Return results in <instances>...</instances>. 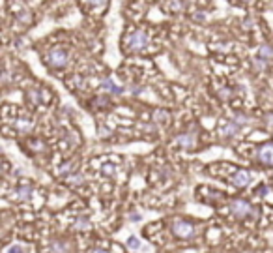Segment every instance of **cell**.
<instances>
[{
    "mask_svg": "<svg viewBox=\"0 0 273 253\" xmlns=\"http://www.w3.org/2000/svg\"><path fill=\"white\" fill-rule=\"evenodd\" d=\"M142 220V214H138V212H131L129 214V222H140Z\"/></svg>",
    "mask_w": 273,
    "mask_h": 253,
    "instance_id": "7402d4cb",
    "label": "cell"
},
{
    "mask_svg": "<svg viewBox=\"0 0 273 253\" xmlns=\"http://www.w3.org/2000/svg\"><path fill=\"white\" fill-rule=\"evenodd\" d=\"M15 127H17V131H21V133H28L32 129V118H21V120L15 124Z\"/></svg>",
    "mask_w": 273,
    "mask_h": 253,
    "instance_id": "5bb4252c",
    "label": "cell"
},
{
    "mask_svg": "<svg viewBox=\"0 0 273 253\" xmlns=\"http://www.w3.org/2000/svg\"><path fill=\"white\" fill-rule=\"evenodd\" d=\"M230 212L238 218V220H247L254 214V208L251 206V202L245 199H234L230 202Z\"/></svg>",
    "mask_w": 273,
    "mask_h": 253,
    "instance_id": "7a4b0ae2",
    "label": "cell"
},
{
    "mask_svg": "<svg viewBox=\"0 0 273 253\" xmlns=\"http://www.w3.org/2000/svg\"><path fill=\"white\" fill-rule=\"evenodd\" d=\"M127 248H129L131 252H136V250L142 248V244H140V240H138L136 236H129V238H127Z\"/></svg>",
    "mask_w": 273,
    "mask_h": 253,
    "instance_id": "2e32d148",
    "label": "cell"
},
{
    "mask_svg": "<svg viewBox=\"0 0 273 253\" xmlns=\"http://www.w3.org/2000/svg\"><path fill=\"white\" fill-rule=\"evenodd\" d=\"M219 96H221V98H230L232 92L228 90V88H221V90H219Z\"/></svg>",
    "mask_w": 273,
    "mask_h": 253,
    "instance_id": "cb8c5ba5",
    "label": "cell"
},
{
    "mask_svg": "<svg viewBox=\"0 0 273 253\" xmlns=\"http://www.w3.org/2000/svg\"><path fill=\"white\" fill-rule=\"evenodd\" d=\"M68 182L71 184V186H83L84 182V175H81V173H71L69 177H68Z\"/></svg>",
    "mask_w": 273,
    "mask_h": 253,
    "instance_id": "9a60e30c",
    "label": "cell"
},
{
    "mask_svg": "<svg viewBox=\"0 0 273 253\" xmlns=\"http://www.w3.org/2000/svg\"><path fill=\"white\" fill-rule=\"evenodd\" d=\"M24 252H26V250L23 248L21 244H13V246H10L4 253H24Z\"/></svg>",
    "mask_w": 273,
    "mask_h": 253,
    "instance_id": "d6986e66",
    "label": "cell"
},
{
    "mask_svg": "<svg viewBox=\"0 0 273 253\" xmlns=\"http://www.w3.org/2000/svg\"><path fill=\"white\" fill-rule=\"evenodd\" d=\"M232 120H234V122H236V124H238L240 127L247 126V124H251V122H252V120L247 115H236L234 118H232Z\"/></svg>",
    "mask_w": 273,
    "mask_h": 253,
    "instance_id": "e0dca14e",
    "label": "cell"
},
{
    "mask_svg": "<svg viewBox=\"0 0 273 253\" xmlns=\"http://www.w3.org/2000/svg\"><path fill=\"white\" fill-rule=\"evenodd\" d=\"M28 98H32L34 103H40V101H42V94L36 92V90H30V92H28Z\"/></svg>",
    "mask_w": 273,
    "mask_h": 253,
    "instance_id": "44dd1931",
    "label": "cell"
},
{
    "mask_svg": "<svg viewBox=\"0 0 273 253\" xmlns=\"http://www.w3.org/2000/svg\"><path fill=\"white\" fill-rule=\"evenodd\" d=\"M251 173L249 171H236L234 175H232V184L236 186V188H247L249 184H251Z\"/></svg>",
    "mask_w": 273,
    "mask_h": 253,
    "instance_id": "8992f818",
    "label": "cell"
},
{
    "mask_svg": "<svg viewBox=\"0 0 273 253\" xmlns=\"http://www.w3.org/2000/svg\"><path fill=\"white\" fill-rule=\"evenodd\" d=\"M71 169H73V163H71V161H68V163H64L62 167H58V175H62V177H69V175H71Z\"/></svg>",
    "mask_w": 273,
    "mask_h": 253,
    "instance_id": "ac0fdd59",
    "label": "cell"
},
{
    "mask_svg": "<svg viewBox=\"0 0 273 253\" xmlns=\"http://www.w3.org/2000/svg\"><path fill=\"white\" fill-rule=\"evenodd\" d=\"M51 253H69V244L64 240H54L51 244Z\"/></svg>",
    "mask_w": 273,
    "mask_h": 253,
    "instance_id": "7c38bea8",
    "label": "cell"
},
{
    "mask_svg": "<svg viewBox=\"0 0 273 253\" xmlns=\"http://www.w3.org/2000/svg\"><path fill=\"white\" fill-rule=\"evenodd\" d=\"M240 129H242V127L238 126L234 120H228L227 124H223V126H221V135H223V137H227V139L234 137L236 133H240Z\"/></svg>",
    "mask_w": 273,
    "mask_h": 253,
    "instance_id": "ba28073f",
    "label": "cell"
},
{
    "mask_svg": "<svg viewBox=\"0 0 273 253\" xmlns=\"http://www.w3.org/2000/svg\"><path fill=\"white\" fill-rule=\"evenodd\" d=\"M47 62L53 68H66L68 66V53L64 49H53L47 54Z\"/></svg>",
    "mask_w": 273,
    "mask_h": 253,
    "instance_id": "5b68a950",
    "label": "cell"
},
{
    "mask_svg": "<svg viewBox=\"0 0 273 253\" xmlns=\"http://www.w3.org/2000/svg\"><path fill=\"white\" fill-rule=\"evenodd\" d=\"M245 2H249V0H245Z\"/></svg>",
    "mask_w": 273,
    "mask_h": 253,
    "instance_id": "f546056e",
    "label": "cell"
},
{
    "mask_svg": "<svg viewBox=\"0 0 273 253\" xmlns=\"http://www.w3.org/2000/svg\"><path fill=\"white\" fill-rule=\"evenodd\" d=\"M103 90L109 92V94H122V92H124V88H120L118 84H114L113 79H105V81H103Z\"/></svg>",
    "mask_w": 273,
    "mask_h": 253,
    "instance_id": "8fae6325",
    "label": "cell"
},
{
    "mask_svg": "<svg viewBox=\"0 0 273 253\" xmlns=\"http://www.w3.org/2000/svg\"><path fill=\"white\" fill-rule=\"evenodd\" d=\"M266 64H268V62H264L262 58H258V56H256V58L252 60V66H254V70H258V72H262L264 68H266Z\"/></svg>",
    "mask_w": 273,
    "mask_h": 253,
    "instance_id": "ffe728a7",
    "label": "cell"
},
{
    "mask_svg": "<svg viewBox=\"0 0 273 253\" xmlns=\"http://www.w3.org/2000/svg\"><path fill=\"white\" fill-rule=\"evenodd\" d=\"M103 175H114V167L113 165H103Z\"/></svg>",
    "mask_w": 273,
    "mask_h": 253,
    "instance_id": "603a6c76",
    "label": "cell"
},
{
    "mask_svg": "<svg viewBox=\"0 0 273 253\" xmlns=\"http://www.w3.org/2000/svg\"><path fill=\"white\" fill-rule=\"evenodd\" d=\"M195 19H197V21H204V15H202V11H197V15H195Z\"/></svg>",
    "mask_w": 273,
    "mask_h": 253,
    "instance_id": "4316f807",
    "label": "cell"
},
{
    "mask_svg": "<svg viewBox=\"0 0 273 253\" xmlns=\"http://www.w3.org/2000/svg\"><path fill=\"white\" fill-rule=\"evenodd\" d=\"M172 232H174V236H178L182 240H193L197 236V227L185 220H176L172 223Z\"/></svg>",
    "mask_w": 273,
    "mask_h": 253,
    "instance_id": "6da1fadb",
    "label": "cell"
},
{
    "mask_svg": "<svg viewBox=\"0 0 273 253\" xmlns=\"http://www.w3.org/2000/svg\"><path fill=\"white\" fill-rule=\"evenodd\" d=\"M256 159L262 165L273 167V143H264V145H260L258 150H256Z\"/></svg>",
    "mask_w": 273,
    "mask_h": 253,
    "instance_id": "277c9868",
    "label": "cell"
},
{
    "mask_svg": "<svg viewBox=\"0 0 273 253\" xmlns=\"http://www.w3.org/2000/svg\"><path fill=\"white\" fill-rule=\"evenodd\" d=\"M73 229H77V231H86V229H90V218L79 216L73 222Z\"/></svg>",
    "mask_w": 273,
    "mask_h": 253,
    "instance_id": "4fadbf2b",
    "label": "cell"
},
{
    "mask_svg": "<svg viewBox=\"0 0 273 253\" xmlns=\"http://www.w3.org/2000/svg\"><path fill=\"white\" fill-rule=\"evenodd\" d=\"M95 101L99 103V107H107V105H109V100H107V98H97Z\"/></svg>",
    "mask_w": 273,
    "mask_h": 253,
    "instance_id": "484cf974",
    "label": "cell"
},
{
    "mask_svg": "<svg viewBox=\"0 0 273 253\" xmlns=\"http://www.w3.org/2000/svg\"><path fill=\"white\" fill-rule=\"evenodd\" d=\"M176 143H178L182 148H193L195 147V143H197V135L193 133V131H187V133H182L178 139H176Z\"/></svg>",
    "mask_w": 273,
    "mask_h": 253,
    "instance_id": "52a82bcc",
    "label": "cell"
},
{
    "mask_svg": "<svg viewBox=\"0 0 273 253\" xmlns=\"http://www.w3.org/2000/svg\"><path fill=\"white\" fill-rule=\"evenodd\" d=\"M258 58H262L264 62H268L270 58L273 56V47L270 43H262L260 47H258V54H256Z\"/></svg>",
    "mask_w": 273,
    "mask_h": 253,
    "instance_id": "30bf717a",
    "label": "cell"
},
{
    "mask_svg": "<svg viewBox=\"0 0 273 253\" xmlns=\"http://www.w3.org/2000/svg\"><path fill=\"white\" fill-rule=\"evenodd\" d=\"M88 253H109V252H107V250H99V248H97V250H92V252H88Z\"/></svg>",
    "mask_w": 273,
    "mask_h": 253,
    "instance_id": "83f0119b",
    "label": "cell"
},
{
    "mask_svg": "<svg viewBox=\"0 0 273 253\" xmlns=\"http://www.w3.org/2000/svg\"><path fill=\"white\" fill-rule=\"evenodd\" d=\"M150 40H148V34L142 30H135L131 34V38H129V49L133 51V53H138V51H142V49H146Z\"/></svg>",
    "mask_w": 273,
    "mask_h": 253,
    "instance_id": "3957f363",
    "label": "cell"
},
{
    "mask_svg": "<svg viewBox=\"0 0 273 253\" xmlns=\"http://www.w3.org/2000/svg\"><path fill=\"white\" fill-rule=\"evenodd\" d=\"M32 186H19V188H15L13 190V199L15 201H28L32 197Z\"/></svg>",
    "mask_w": 273,
    "mask_h": 253,
    "instance_id": "9c48e42d",
    "label": "cell"
},
{
    "mask_svg": "<svg viewBox=\"0 0 273 253\" xmlns=\"http://www.w3.org/2000/svg\"><path fill=\"white\" fill-rule=\"evenodd\" d=\"M266 122H268V124H273V115H268V116H266Z\"/></svg>",
    "mask_w": 273,
    "mask_h": 253,
    "instance_id": "f1b7e54d",
    "label": "cell"
},
{
    "mask_svg": "<svg viewBox=\"0 0 273 253\" xmlns=\"http://www.w3.org/2000/svg\"><path fill=\"white\" fill-rule=\"evenodd\" d=\"M107 0H88V4L90 6H103Z\"/></svg>",
    "mask_w": 273,
    "mask_h": 253,
    "instance_id": "d4e9b609",
    "label": "cell"
}]
</instances>
